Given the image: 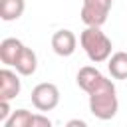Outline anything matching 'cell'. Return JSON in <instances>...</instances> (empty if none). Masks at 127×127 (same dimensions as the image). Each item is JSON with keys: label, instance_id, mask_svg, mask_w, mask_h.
I'll list each match as a JSON object with an SVG mask.
<instances>
[{"label": "cell", "instance_id": "1", "mask_svg": "<svg viewBox=\"0 0 127 127\" xmlns=\"http://www.w3.org/2000/svg\"><path fill=\"white\" fill-rule=\"evenodd\" d=\"M79 44L93 64H101L111 58V40L97 26H87L79 34Z\"/></svg>", "mask_w": 127, "mask_h": 127}, {"label": "cell", "instance_id": "2", "mask_svg": "<svg viewBox=\"0 0 127 127\" xmlns=\"http://www.w3.org/2000/svg\"><path fill=\"white\" fill-rule=\"evenodd\" d=\"M119 109V101L115 95V85L109 79L103 87L95 89L93 93H89V111L93 117L101 119V121H109L115 117Z\"/></svg>", "mask_w": 127, "mask_h": 127}, {"label": "cell", "instance_id": "3", "mask_svg": "<svg viewBox=\"0 0 127 127\" xmlns=\"http://www.w3.org/2000/svg\"><path fill=\"white\" fill-rule=\"evenodd\" d=\"M113 0H83L81 2V22L85 26H97L101 28L107 22V16L111 12Z\"/></svg>", "mask_w": 127, "mask_h": 127}, {"label": "cell", "instance_id": "4", "mask_svg": "<svg viewBox=\"0 0 127 127\" xmlns=\"http://www.w3.org/2000/svg\"><path fill=\"white\" fill-rule=\"evenodd\" d=\"M32 103L40 111H52L60 103V89L54 83H38L32 89Z\"/></svg>", "mask_w": 127, "mask_h": 127}, {"label": "cell", "instance_id": "5", "mask_svg": "<svg viewBox=\"0 0 127 127\" xmlns=\"http://www.w3.org/2000/svg\"><path fill=\"white\" fill-rule=\"evenodd\" d=\"M77 85H79V89H83L87 95L89 93H93L95 89H99V87H103L109 79L97 69V67H93V65H83L79 71H77Z\"/></svg>", "mask_w": 127, "mask_h": 127}, {"label": "cell", "instance_id": "6", "mask_svg": "<svg viewBox=\"0 0 127 127\" xmlns=\"http://www.w3.org/2000/svg\"><path fill=\"white\" fill-rule=\"evenodd\" d=\"M75 46H77V38H75V34L71 30H58L52 36V48L62 58L71 56L75 52Z\"/></svg>", "mask_w": 127, "mask_h": 127}, {"label": "cell", "instance_id": "7", "mask_svg": "<svg viewBox=\"0 0 127 127\" xmlns=\"http://www.w3.org/2000/svg\"><path fill=\"white\" fill-rule=\"evenodd\" d=\"M20 89H22V83H20L18 75L8 67L0 69V99L10 101L20 93Z\"/></svg>", "mask_w": 127, "mask_h": 127}, {"label": "cell", "instance_id": "8", "mask_svg": "<svg viewBox=\"0 0 127 127\" xmlns=\"http://www.w3.org/2000/svg\"><path fill=\"white\" fill-rule=\"evenodd\" d=\"M14 67H16V71L20 75H34L36 67H38V56H36V52L32 48L24 46L22 52H20V56H18V60H16V64H14Z\"/></svg>", "mask_w": 127, "mask_h": 127}, {"label": "cell", "instance_id": "9", "mask_svg": "<svg viewBox=\"0 0 127 127\" xmlns=\"http://www.w3.org/2000/svg\"><path fill=\"white\" fill-rule=\"evenodd\" d=\"M22 48H24V44L18 38H6V40H2V44H0V60H2V64L14 65L16 60H18V56H20V52H22Z\"/></svg>", "mask_w": 127, "mask_h": 127}, {"label": "cell", "instance_id": "10", "mask_svg": "<svg viewBox=\"0 0 127 127\" xmlns=\"http://www.w3.org/2000/svg\"><path fill=\"white\" fill-rule=\"evenodd\" d=\"M107 69L115 79H127V52H115L107 60Z\"/></svg>", "mask_w": 127, "mask_h": 127}, {"label": "cell", "instance_id": "11", "mask_svg": "<svg viewBox=\"0 0 127 127\" xmlns=\"http://www.w3.org/2000/svg\"><path fill=\"white\" fill-rule=\"evenodd\" d=\"M26 10V2L24 0H0V18L4 22H12L18 20Z\"/></svg>", "mask_w": 127, "mask_h": 127}, {"label": "cell", "instance_id": "12", "mask_svg": "<svg viewBox=\"0 0 127 127\" xmlns=\"http://www.w3.org/2000/svg\"><path fill=\"white\" fill-rule=\"evenodd\" d=\"M34 123V113L28 109H16L12 115L4 121V127H32Z\"/></svg>", "mask_w": 127, "mask_h": 127}, {"label": "cell", "instance_id": "13", "mask_svg": "<svg viewBox=\"0 0 127 127\" xmlns=\"http://www.w3.org/2000/svg\"><path fill=\"white\" fill-rule=\"evenodd\" d=\"M32 127H54V123H52L46 115L36 113V115H34V123H32Z\"/></svg>", "mask_w": 127, "mask_h": 127}, {"label": "cell", "instance_id": "14", "mask_svg": "<svg viewBox=\"0 0 127 127\" xmlns=\"http://www.w3.org/2000/svg\"><path fill=\"white\" fill-rule=\"evenodd\" d=\"M10 115H12V111H10V101H2V99H0V121L4 123Z\"/></svg>", "mask_w": 127, "mask_h": 127}, {"label": "cell", "instance_id": "15", "mask_svg": "<svg viewBox=\"0 0 127 127\" xmlns=\"http://www.w3.org/2000/svg\"><path fill=\"white\" fill-rule=\"evenodd\" d=\"M65 127H87V123L83 119H69L65 123Z\"/></svg>", "mask_w": 127, "mask_h": 127}]
</instances>
